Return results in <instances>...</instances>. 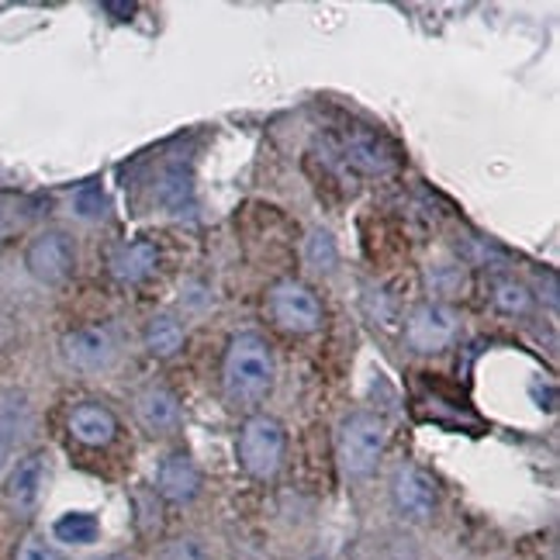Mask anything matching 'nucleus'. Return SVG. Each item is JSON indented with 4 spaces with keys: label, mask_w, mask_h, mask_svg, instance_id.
Masks as SVG:
<instances>
[{
    "label": "nucleus",
    "mask_w": 560,
    "mask_h": 560,
    "mask_svg": "<svg viewBox=\"0 0 560 560\" xmlns=\"http://www.w3.org/2000/svg\"><path fill=\"white\" fill-rule=\"evenodd\" d=\"M225 395L232 405H260L273 387V353L270 342L256 332H243L229 342L225 353Z\"/></svg>",
    "instance_id": "1"
},
{
    "label": "nucleus",
    "mask_w": 560,
    "mask_h": 560,
    "mask_svg": "<svg viewBox=\"0 0 560 560\" xmlns=\"http://www.w3.org/2000/svg\"><path fill=\"white\" fill-rule=\"evenodd\" d=\"M384 422L371 412H353L339 425V464L350 478H368L384 454Z\"/></svg>",
    "instance_id": "2"
},
{
    "label": "nucleus",
    "mask_w": 560,
    "mask_h": 560,
    "mask_svg": "<svg viewBox=\"0 0 560 560\" xmlns=\"http://www.w3.org/2000/svg\"><path fill=\"white\" fill-rule=\"evenodd\" d=\"M284 425L270 416H253L240 433V464L253 478H273L280 460H284Z\"/></svg>",
    "instance_id": "3"
},
{
    "label": "nucleus",
    "mask_w": 560,
    "mask_h": 560,
    "mask_svg": "<svg viewBox=\"0 0 560 560\" xmlns=\"http://www.w3.org/2000/svg\"><path fill=\"white\" fill-rule=\"evenodd\" d=\"M25 267L38 284H62L77 267V249L67 232H42L25 253Z\"/></svg>",
    "instance_id": "4"
},
{
    "label": "nucleus",
    "mask_w": 560,
    "mask_h": 560,
    "mask_svg": "<svg viewBox=\"0 0 560 560\" xmlns=\"http://www.w3.org/2000/svg\"><path fill=\"white\" fill-rule=\"evenodd\" d=\"M270 315L288 332H315L322 326L318 298L312 294V288L298 284V280H280L270 291Z\"/></svg>",
    "instance_id": "5"
},
{
    "label": "nucleus",
    "mask_w": 560,
    "mask_h": 560,
    "mask_svg": "<svg viewBox=\"0 0 560 560\" xmlns=\"http://www.w3.org/2000/svg\"><path fill=\"white\" fill-rule=\"evenodd\" d=\"M115 353H118L115 336L104 326H83L62 339V360L80 374H97L104 368H112Z\"/></svg>",
    "instance_id": "6"
},
{
    "label": "nucleus",
    "mask_w": 560,
    "mask_h": 560,
    "mask_svg": "<svg viewBox=\"0 0 560 560\" xmlns=\"http://www.w3.org/2000/svg\"><path fill=\"white\" fill-rule=\"evenodd\" d=\"M457 336V315L446 305H419L412 315H408L405 326V339L416 353H440L446 342H454Z\"/></svg>",
    "instance_id": "7"
},
{
    "label": "nucleus",
    "mask_w": 560,
    "mask_h": 560,
    "mask_svg": "<svg viewBox=\"0 0 560 560\" xmlns=\"http://www.w3.org/2000/svg\"><path fill=\"white\" fill-rule=\"evenodd\" d=\"M392 494H395V505L401 515L408 520H429L436 509V485L425 478L419 467H401L392 481Z\"/></svg>",
    "instance_id": "8"
},
{
    "label": "nucleus",
    "mask_w": 560,
    "mask_h": 560,
    "mask_svg": "<svg viewBox=\"0 0 560 560\" xmlns=\"http://www.w3.org/2000/svg\"><path fill=\"white\" fill-rule=\"evenodd\" d=\"M67 429H70V436L83 446H107V443H115L118 436V419L115 412L107 405L101 401H83L77 405L70 419H67Z\"/></svg>",
    "instance_id": "9"
},
{
    "label": "nucleus",
    "mask_w": 560,
    "mask_h": 560,
    "mask_svg": "<svg viewBox=\"0 0 560 560\" xmlns=\"http://www.w3.org/2000/svg\"><path fill=\"white\" fill-rule=\"evenodd\" d=\"M42 485H46V454H28V457H21L14 464V470L8 474L4 494L18 512H28L38 502Z\"/></svg>",
    "instance_id": "10"
},
{
    "label": "nucleus",
    "mask_w": 560,
    "mask_h": 560,
    "mask_svg": "<svg viewBox=\"0 0 560 560\" xmlns=\"http://www.w3.org/2000/svg\"><path fill=\"white\" fill-rule=\"evenodd\" d=\"M156 488H160L163 499H170V502H190L194 494L201 491V474H198V467H194L190 457H184V454H170V457L160 464Z\"/></svg>",
    "instance_id": "11"
},
{
    "label": "nucleus",
    "mask_w": 560,
    "mask_h": 560,
    "mask_svg": "<svg viewBox=\"0 0 560 560\" xmlns=\"http://www.w3.org/2000/svg\"><path fill=\"white\" fill-rule=\"evenodd\" d=\"M156 264H160V249H156V243H149V240L118 246L112 253V260H107V267H112V273L121 280V284H139V280H145L149 273L156 270Z\"/></svg>",
    "instance_id": "12"
},
{
    "label": "nucleus",
    "mask_w": 560,
    "mask_h": 560,
    "mask_svg": "<svg viewBox=\"0 0 560 560\" xmlns=\"http://www.w3.org/2000/svg\"><path fill=\"white\" fill-rule=\"evenodd\" d=\"M136 416L142 419L145 429H153V433L174 429L177 419H180L177 395L166 392V387H160V384H149V387H142L139 398H136Z\"/></svg>",
    "instance_id": "13"
},
{
    "label": "nucleus",
    "mask_w": 560,
    "mask_h": 560,
    "mask_svg": "<svg viewBox=\"0 0 560 560\" xmlns=\"http://www.w3.org/2000/svg\"><path fill=\"white\" fill-rule=\"evenodd\" d=\"M145 347L153 357H174L184 347V326L174 315H156L145 326Z\"/></svg>",
    "instance_id": "14"
},
{
    "label": "nucleus",
    "mask_w": 560,
    "mask_h": 560,
    "mask_svg": "<svg viewBox=\"0 0 560 560\" xmlns=\"http://www.w3.org/2000/svg\"><path fill=\"white\" fill-rule=\"evenodd\" d=\"M52 533H56L59 544L88 547L101 536V523H97V515H91V512H67V515H59V520H56Z\"/></svg>",
    "instance_id": "15"
},
{
    "label": "nucleus",
    "mask_w": 560,
    "mask_h": 560,
    "mask_svg": "<svg viewBox=\"0 0 560 560\" xmlns=\"http://www.w3.org/2000/svg\"><path fill=\"white\" fill-rule=\"evenodd\" d=\"M347 160L357 163L360 170H368V174H384V170H392V153L381 145V139L368 136V132H357L350 142H347Z\"/></svg>",
    "instance_id": "16"
},
{
    "label": "nucleus",
    "mask_w": 560,
    "mask_h": 560,
    "mask_svg": "<svg viewBox=\"0 0 560 560\" xmlns=\"http://www.w3.org/2000/svg\"><path fill=\"white\" fill-rule=\"evenodd\" d=\"M0 429L11 436V443L18 436H25V429H28V401H25V395H18V392L0 395Z\"/></svg>",
    "instance_id": "17"
},
{
    "label": "nucleus",
    "mask_w": 560,
    "mask_h": 560,
    "mask_svg": "<svg viewBox=\"0 0 560 560\" xmlns=\"http://www.w3.org/2000/svg\"><path fill=\"white\" fill-rule=\"evenodd\" d=\"M494 305L505 315H523L533 305V294L515 280H502V284H494Z\"/></svg>",
    "instance_id": "18"
},
{
    "label": "nucleus",
    "mask_w": 560,
    "mask_h": 560,
    "mask_svg": "<svg viewBox=\"0 0 560 560\" xmlns=\"http://www.w3.org/2000/svg\"><path fill=\"white\" fill-rule=\"evenodd\" d=\"M308 260L315 270H329L336 264V246L326 232H315L312 240H308Z\"/></svg>",
    "instance_id": "19"
},
{
    "label": "nucleus",
    "mask_w": 560,
    "mask_h": 560,
    "mask_svg": "<svg viewBox=\"0 0 560 560\" xmlns=\"http://www.w3.org/2000/svg\"><path fill=\"white\" fill-rule=\"evenodd\" d=\"M163 560H211L198 540H174L163 550Z\"/></svg>",
    "instance_id": "20"
},
{
    "label": "nucleus",
    "mask_w": 560,
    "mask_h": 560,
    "mask_svg": "<svg viewBox=\"0 0 560 560\" xmlns=\"http://www.w3.org/2000/svg\"><path fill=\"white\" fill-rule=\"evenodd\" d=\"M14 560H59V553L49 544H42L38 536H28V540L18 547Z\"/></svg>",
    "instance_id": "21"
},
{
    "label": "nucleus",
    "mask_w": 560,
    "mask_h": 560,
    "mask_svg": "<svg viewBox=\"0 0 560 560\" xmlns=\"http://www.w3.org/2000/svg\"><path fill=\"white\" fill-rule=\"evenodd\" d=\"M11 446H14V443H11V436L4 433V429H0V470H4V467H8V457H11Z\"/></svg>",
    "instance_id": "22"
},
{
    "label": "nucleus",
    "mask_w": 560,
    "mask_h": 560,
    "mask_svg": "<svg viewBox=\"0 0 560 560\" xmlns=\"http://www.w3.org/2000/svg\"><path fill=\"white\" fill-rule=\"evenodd\" d=\"M101 560H125V557H101Z\"/></svg>",
    "instance_id": "23"
}]
</instances>
